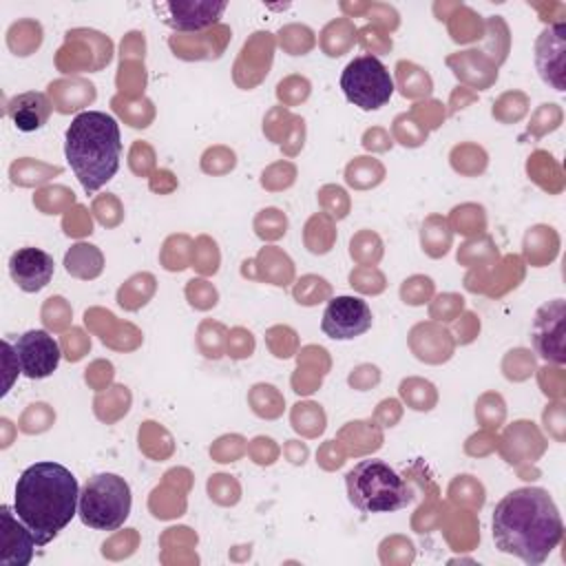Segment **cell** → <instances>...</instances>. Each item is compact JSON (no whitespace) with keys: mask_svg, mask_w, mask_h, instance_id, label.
<instances>
[{"mask_svg":"<svg viewBox=\"0 0 566 566\" xmlns=\"http://www.w3.org/2000/svg\"><path fill=\"white\" fill-rule=\"evenodd\" d=\"M53 256L40 248H20L9 259V274L22 292H40L53 279Z\"/></svg>","mask_w":566,"mask_h":566,"instance_id":"30bf717a","label":"cell"},{"mask_svg":"<svg viewBox=\"0 0 566 566\" xmlns=\"http://www.w3.org/2000/svg\"><path fill=\"white\" fill-rule=\"evenodd\" d=\"M64 155L82 188L99 190L119 168L122 137L115 117L102 111L75 115L64 135Z\"/></svg>","mask_w":566,"mask_h":566,"instance_id":"3957f363","label":"cell"},{"mask_svg":"<svg viewBox=\"0 0 566 566\" xmlns=\"http://www.w3.org/2000/svg\"><path fill=\"white\" fill-rule=\"evenodd\" d=\"M371 310L358 296H336L327 303L321 321L325 336L334 340H352L371 327Z\"/></svg>","mask_w":566,"mask_h":566,"instance_id":"ba28073f","label":"cell"},{"mask_svg":"<svg viewBox=\"0 0 566 566\" xmlns=\"http://www.w3.org/2000/svg\"><path fill=\"white\" fill-rule=\"evenodd\" d=\"M340 88L349 104L360 111L382 108L394 93V80L376 55H356L340 73Z\"/></svg>","mask_w":566,"mask_h":566,"instance_id":"8992f818","label":"cell"},{"mask_svg":"<svg viewBox=\"0 0 566 566\" xmlns=\"http://www.w3.org/2000/svg\"><path fill=\"white\" fill-rule=\"evenodd\" d=\"M13 356L18 369L33 380L51 376L60 365V345L44 329H29L13 343Z\"/></svg>","mask_w":566,"mask_h":566,"instance_id":"52a82bcc","label":"cell"},{"mask_svg":"<svg viewBox=\"0 0 566 566\" xmlns=\"http://www.w3.org/2000/svg\"><path fill=\"white\" fill-rule=\"evenodd\" d=\"M495 546L522 562L537 566L562 542L564 522L546 489L520 486L509 491L491 520Z\"/></svg>","mask_w":566,"mask_h":566,"instance_id":"6da1fadb","label":"cell"},{"mask_svg":"<svg viewBox=\"0 0 566 566\" xmlns=\"http://www.w3.org/2000/svg\"><path fill=\"white\" fill-rule=\"evenodd\" d=\"M347 497L363 513H394L411 502L405 480L382 460H360L345 475Z\"/></svg>","mask_w":566,"mask_h":566,"instance_id":"277c9868","label":"cell"},{"mask_svg":"<svg viewBox=\"0 0 566 566\" xmlns=\"http://www.w3.org/2000/svg\"><path fill=\"white\" fill-rule=\"evenodd\" d=\"M535 62L544 82L553 84L557 91H564V29H546L537 40Z\"/></svg>","mask_w":566,"mask_h":566,"instance_id":"5bb4252c","label":"cell"},{"mask_svg":"<svg viewBox=\"0 0 566 566\" xmlns=\"http://www.w3.org/2000/svg\"><path fill=\"white\" fill-rule=\"evenodd\" d=\"M80 486L75 475L57 462L27 467L13 493V511L31 531L38 546H46L75 517Z\"/></svg>","mask_w":566,"mask_h":566,"instance_id":"7a4b0ae2","label":"cell"},{"mask_svg":"<svg viewBox=\"0 0 566 566\" xmlns=\"http://www.w3.org/2000/svg\"><path fill=\"white\" fill-rule=\"evenodd\" d=\"M51 102L44 93L40 91H27V93H20L15 97L9 99L7 104V115L11 117L13 126L22 133H33V130H40L49 115H51Z\"/></svg>","mask_w":566,"mask_h":566,"instance_id":"4fadbf2b","label":"cell"},{"mask_svg":"<svg viewBox=\"0 0 566 566\" xmlns=\"http://www.w3.org/2000/svg\"><path fill=\"white\" fill-rule=\"evenodd\" d=\"M2 517V553L0 564L4 566H27L33 557V548L38 546L31 531L22 524V520L7 504L0 509Z\"/></svg>","mask_w":566,"mask_h":566,"instance_id":"8fae6325","label":"cell"},{"mask_svg":"<svg viewBox=\"0 0 566 566\" xmlns=\"http://www.w3.org/2000/svg\"><path fill=\"white\" fill-rule=\"evenodd\" d=\"M153 7L168 27L177 31H201L212 27L228 4L210 0H170Z\"/></svg>","mask_w":566,"mask_h":566,"instance_id":"9c48e42d","label":"cell"},{"mask_svg":"<svg viewBox=\"0 0 566 566\" xmlns=\"http://www.w3.org/2000/svg\"><path fill=\"white\" fill-rule=\"evenodd\" d=\"M130 486L117 473H97L80 491L77 515L95 531H117L130 515Z\"/></svg>","mask_w":566,"mask_h":566,"instance_id":"5b68a950","label":"cell"},{"mask_svg":"<svg viewBox=\"0 0 566 566\" xmlns=\"http://www.w3.org/2000/svg\"><path fill=\"white\" fill-rule=\"evenodd\" d=\"M544 312L548 314L546 318L542 316V312L537 314L535 321V329H533V343L539 352L542 358L546 360H555V363H564V305L557 298L553 305H544Z\"/></svg>","mask_w":566,"mask_h":566,"instance_id":"7c38bea8","label":"cell"}]
</instances>
